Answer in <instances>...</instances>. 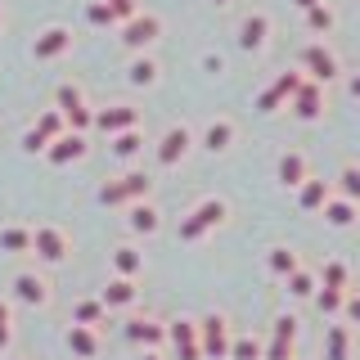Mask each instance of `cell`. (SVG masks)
I'll return each instance as SVG.
<instances>
[{
    "label": "cell",
    "mask_w": 360,
    "mask_h": 360,
    "mask_svg": "<svg viewBox=\"0 0 360 360\" xmlns=\"http://www.w3.org/2000/svg\"><path fill=\"white\" fill-rule=\"evenodd\" d=\"M270 270H275V275H292V270H297V252H288V248H270Z\"/></svg>",
    "instance_id": "31"
},
{
    "label": "cell",
    "mask_w": 360,
    "mask_h": 360,
    "mask_svg": "<svg viewBox=\"0 0 360 360\" xmlns=\"http://www.w3.org/2000/svg\"><path fill=\"white\" fill-rule=\"evenodd\" d=\"M0 248H5V252H27V248H32V234L18 230V225H14V230H0Z\"/></svg>",
    "instance_id": "30"
},
{
    "label": "cell",
    "mask_w": 360,
    "mask_h": 360,
    "mask_svg": "<svg viewBox=\"0 0 360 360\" xmlns=\"http://www.w3.org/2000/svg\"><path fill=\"white\" fill-rule=\"evenodd\" d=\"M279 180H284V185H302V180H307V158H302V153H284V158H279Z\"/></svg>",
    "instance_id": "20"
},
{
    "label": "cell",
    "mask_w": 360,
    "mask_h": 360,
    "mask_svg": "<svg viewBox=\"0 0 360 360\" xmlns=\"http://www.w3.org/2000/svg\"><path fill=\"white\" fill-rule=\"evenodd\" d=\"M230 135H234V127H230V122H212V127H207V135H202V144H207V149L217 153V149H225V144H230Z\"/></svg>",
    "instance_id": "28"
},
{
    "label": "cell",
    "mask_w": 360,
    "mask_h": 360,
    "mask_svg": "<svg viewBox=\"0 0 360 360\" xmlns=\"http://www.w3.org/2000/svg\"><path fill=\"white\" fill-rule=\"evenodd\" d=\"M127 333L135 338V342H162V338H167V329H158L153 320H131Z\"/></svg>",
    "instance_id": "25"
},
{
    "label": "cell",
    "mask_w": 360,
    "mask_h": 360,
    "mask_svg": "<svg viewBox=\"0 0 360 360\" xmlns=\"http://www.w3.org/2000/svg\"><path fill=\"white\" fill-rule=\"evenodd\" d=\"M59 112H63V122H72L77 135H82L86 127H95V112L86 108V99H82L77 86H59Z\"/></svg>",
    "instance_id": "3"
},
{
    "label": "cell",
    "mask_w": 360,
    "mask_h": 360,
    "mask_svg": "<svg viewBox=\"0 0 360 360\" xmlns=\"http://www.w3.org/2000/svg\"><path fill=\"white\" fill-rule=\"evenodd\" d=\"M185 149H189V131L185 127H172L162 135V144H158V162L162 167H176L180 158H185Z\"/></svg>",
    "instance_id": "15"
},
{
    "label": "cell",
    "mask_w": 360,
    "mask_h": 360,
    "mask_svg": "<svg viewBox=\"0 0 360 360\" xmlns=\"http://www.w3.org/2000/svg\"><path fill=\"white\" fill-rule=\"evenodd\" d=\"M230 356L234 360H257V342L252 338H239V342H230Z\"/></svg>",
    "instance_id": "39"
},
{
    "label": "cell",
    "mask_w": 360,
    "mask_h": 360,
    "mask_svg": "<svg viewBox=\"0 0 360 360\" xmlns=\"http://www.w3.org/2000/svg\"><path fill=\"white\" fill-rule=\"evenodd\" d=\"M202 68H207V72H221L225 63H221V54H207V59H202Z\"/></svg>",
    "instance_id": "45"
},
{
    "label": "cell",
    "mask_w": 360,
    "mask_h": 360,
    "mask_svg": "<svg viewBox=\"0 0 360 360\" xmlns=\"http://www.w3.org/2000/svg\"><path fill=\"white\" fill-rule=\"evenodd\" d=\"M68 45H72V32L68 27H45L37 37V45H32V54H37V59H59Z\"/></svg>",
    "instance_id": "11"
},
{
    "label": "cell",
    "mask_w": 360,
    "mask_h": 360,
    "mask_svg": "<svg viewBox=\"0 0 360 360\" xmlns=\"http://www.w3.org/2000/svg\"><path fill=\"white\" fill-rule=\"evenodd\" d=\"M22 149H27V153H41V149H45V140H41L37 131H27V135H22Z\"/></svg>",
    "instance_id": "42"
},
{
    "label": "cell",
    "mask_w": 360,
    "mask_h": 360,
    "mask_svg": "<svg viewBox=\"0 0 360 360\" xmlns=\"http://www.w3.org/2000/svg\"><path fill=\"white\" fill-rule=\"evenodd\" d=\"M68 347H72L82 360H90L99 352V342H95V333H90V324H72V333H68Z\"/></svg>",
    "instance_id": "19"
},
{
    "label": "cell",
    "mask_w": 360,
    "mask_h": 360,
    "mask_svg": "<svg viewBox=\"0 0 360 360\" xmlns=\"http://www.w3.org/2000/svg\"><path fill=\"white\" fill-rule=\"evenodd\" d=\"M32 248H37V252L45 257V262H63V252H68V239L59 230H54V225H41L37 234H32Z\"/></svg>",
    "instance_id": "14"
},
{
    "label": "cell",
    "mask_w": 360,
    "mask_h": 360,
    "mask_svg": "<svg viewBox=\"0 0 360 360\" xmlns=\"http://www.w3.org/2000/svg\"><path fill=\"white\" fill-rule=\"evenodd\" d=\"M297 82L302 77L297 72H279L275 82H270L262 95H257V112H275L279 104H284V99H292V90H297Z\"/></svg>",
    "instance_id": "5"
},
{
    "label": "cell",
    "mask_w": 360,
    "mask_h": 360,
    "mask_svg": "<svg viewBox=\"0 0 360 360\" xmlns=\"http://www.w3.org/2000/svg\"><path fill=\"white\" fill-rule=\"evenodd\" d=\"M149 189H153L149 176H144V172H131V176H122V180H108V185L99 189V202H104V207H117V202H140V198H149Z\"/></svg>",
    "instance_id": "1"
},
{
    "label": "cell",
    "mask_w": 360,
    "mask_h": 360,
    "mask_svg": "<svg viewBox=\"0 0 360 360\" xmlns=\"http://www.w3.org/2000/svg\"><path fill=\"white\" fill-rule=\"evenodd\" d=\"M127 302H135V284L131 279H112L104 288V307H127Z\"/></svg>",
    "instance_id": "23"
},
{
    "label": "cell",
    "mask_w": 360,
    "mask_h": 360,
    "mask_svg": "<svg viewBox=\"0 0 360 360\" xmlns=\"http://www.w3.org/2000/svg\"><path fill=\"white\" fill-rule=\"evenodd\" d=\"M135 122H140V112H135L131 104H117V108H104V112H95V127H99V131H108V135L135 131Z\"/></svg>",
    "instance_id": "10"
},
{
    "label": "cell",
    "mask_w": 360,
    "mask_h": 360,
    "mask_svg": "<svg viewBox=\"0 0 360 360\" xmlns=\"http://www.w3.org/2000/svg\"><path fill=\"white\" fill-rule=\"evenodd\" d=\"M307 27H311V32H329V27H333V14H329L324 5H311V9H307Z\"/></svg>",
    "instance_id": "34"
},
{
    "label": "cell",
    "mask_w": 360,
    "mask_h": 360,
    "mask_svg": "<svg viewBox=\"0 0 360 360\" xmlns=\"http://www.w3.org/2000/svg\"><path fill=\"white\" fill-rule=\"evenodd\" d=\"M338 307H342V292H338V288H324L320 292V311H338Z\"/></svg>",
    "instance_id": "41"
},
{
    "label": "cell",
    "mask_w": 360,
    "mask_h": 360,
    "mask_svg": "<svg viewBox=\"0 0 360 360\" xmlns=\"http://www.w3.org/2000/svg\"><path fill=\"white\" fill-rule=\"evenodd\" d=\"M158 32H162V22H158L153 14H135V18H127L122 45H127V50H144L149 41H158Z\"/></svg>",
    "instance_id": "6"
},
{
    "label": "cell",
    "mask_w": 360,
    "mask_h": 360,
    "mask_svg": "<svg viewBox=\"0 0 360 360\" xmlns=\"http://www.w3.org/2000/svg\"><path fill=\"white\" fill-rule=\"evenodd\" d=\"M297 202H302V212H320L329 202V180H302Z\"/></svg>",
    "instance_id": "18"
},
{
    "label": "cell",
    "mask_w": 360,
    "mask_h": 360,
    "mask_svg": "<svg viewBox=\"0 0 360 360\" xmlns=\"http://www.w3.org/2000/svg\"><path fill=\"white\" fill-rule=\"evenodd\" d=\"M167 338L176 342V352H180V360H198L202 356V347H198V329L189 320H176L172 329H167Z\"/></svg>",
    "instance_id": "13"
},
{
    "label": "cell",
    "mask_w": 360,
    "mask_h": 360,
    "mask_svg": "<svg viewBox=\"0 0 360 360\" xmlns=\"http://www.w3.org/2000/svg\"><path fill=\"white\" fill-rule=\"evenodd\" d=\"M99 315H104V302H82L77 307V324H95Z\"/></svg>",
    "instance_id": "37"
},
{
    "label": "cell",
    "mask_w": 360,
    "mask_h": 360,
    "mask_svg": "<svg viewBox=\"0 0 360 360\" xmlns=\"http://www.w3.org/2000/svg\"><path fill=\"white\" fill-rule=\"evenodd\" d=\"M127 225H131L135 234H153V230H158V212H153L149 202L140 198V202H135V207H131V221H127Z\"/></svg>",
    "instance_id": "21"
},
{
    "label": "cell",
    "mask_w": 360,
    "mask_h": 360,
    "mask_svg": "<svg viewBox=\"0 0 360 360\" xmlns=\"http://www.w3.org/2000/svg\"><path fill=\"white\" fill-rule=\"evenodd\" d=\"M342 194H347V202H360V167H342Z\"/></svg>",
    "instance_id": "33"
},
{
    "label": "cell",
    "mask_w": 360,
    "mask_h": 360,
    "mask_svg": "<svg viewBox=\"0 0 360 360\" xmlns=\"http://www.w3.org/2000/svg\"><path fill=\"white\" fill-rule=\"evenodd\" d=\"M153 77H158L153 59H135V63L127 68V82H131V86H153Z\"/></svg>",
    "instance_id": "27"
},
{
    "label": "cell",
    "mask_w": 360,
    "mask_h": 360,
    "mask_svg": "<svg viewBox=\"0 0 360 360\" xmlns=\"http://www.w3.org/2000/svg\"><path fill=\"white\" fill-rule=\"evenodd\" d=\"M342 284H347L342 262H329V266H324V288H342Z\"/></svg>",
    "instance_id": "38"
},
{
    "label": "cell",
    "mask_w": 360,
    "mask_h": 360,
    "mask_svg": "<svg viewBox=\"0 0 360 360\" xmlns=\"http://www.w3.org/2000/svg\"><path fill=\"white\" fill-rule=\"evenodd\" d=\"M288 292H297V297H311V292H315V279L307 275V270H292V275H288Z\"/></svg>",
    "instance_id": "35"
},
{
    "label": "cell",
    "mask_w": 360,
    "mask_h": 360,
    "mask_svg": "<svg viewBox=\"0 0 360 360\" xmlns=\"http://www.w3.org/2000/svg\"><path fill=\"white\" fill-rule=\"evenodd\" d=\"M5 342H9V307L0 302V347H5Z\"/></svg>",
    "instance_id": "43"
},
{
    "label": "cell",
    "mask_w": 360,
    "mask_h": 360,
    "mask_svg": "<svg viewBox=\"0 0 360 360\" xmlns=\"http://www.w3.org/2000/svg\"><path fill=\"white\" fill-rule=\"evenodd\" d=\"M112 266H117L122 279H131L135 270H140V252H135V248H117V252H112Z\"/></svg>",
    "instance_id": "29"
},
{
    "label": "cell",
    "mask_w": 360,
    "mask_h": 360,
    "mask_svg": "<svg viewBox=\"0 0 360 360\" xmlns=\"http://www.w3.org/2000/svg\"><path fill=\"white\" fill-rule=\"evenodd\" d=\"M144 360H158V356H144Z\"/></svg>",
    "instance_id": "48"
},
{
    "label": "cell",
    "mask_w": 360,
    "mask_h": 360,
    "mask_svg": "<svg viewBox=\"0 0 360 360\" xmlns=\"http://www.w3.org/2000/svg\"><path fill=\"white\" fill-rule=\"evenodd\" d=\"M266 32H270V18H266V14L243 18V27H239V45H243V50H262V45H266Z\"/></svg>",
    "instance_id": "17"
},
{
    "label": "cell",
    "mask_w": 360,
    "mask_h": 360,
    "mask_svg": "<svg viewBox=\"0 0 360 360\" xmlns=\"http://www.w3.org/2000/svg\"><path fill=\"white\" fill-rule=\"evenodd\" d=\"M324 217H329V225H352L356 221V202H347V198H338V202H324Z\"/></svg>",
    "instance_id": "24"
},
{
    "label": "cell",
    "mask_w": 360,
    "mask_h": 360,
    "mask_svg": "<svg viewBox=\"0 0 360 360\" xmlns=\"http://www.w3.org/2000/svg\"><path fill=\"white\" fill-rule=\"evenodd\" d=\"M292 342H297V320H292V315H284V320H275V338H270L266 360H288Z\"/></svg>",
    "instance_id": "12"
},
{
    "label": "cell",
    "mask_w": 360,
    "mask_h": 360,
    "mask_svg": "<svg viewBox=\"0 0 360 360\" xmlns=\"http://www.w3.org/2000/svg\"><path fill=\"white\" fill-rule=\"evenodd\" d=\"M32 131H37L45 144H50V140H59V135H63V112H59V108L41 112V117H37V127H32Z\"/></svg>",
    "instance_id": "22"
},
{
    "label": "cell",
    "mask_w": 360,
    "mask_h": 360,
    "mask_svg": "<svg viewBox=\"0 0 360 360\" xmlns=\"http://www.w3.org/2000/svg\"><path fill=\"white\" fill-rule=\"evenodd\" d=\"M324 360H347V329L333 324L329 338H324Z\"/></svg>",
    "instance_id": "26"
},
{
    "label": "cell",
    "mask_w": 360,
    "mask_h": 360,
    "mask_svg": "<svg viewBox=\"0 0 360 360\" xmlns=\"http://www.w3.org/2000/svg\"><path fill=\"white\" fill-rule=\"evenodd\" d=\"M140 131H122L117 135V140H112V153H117V158H135V153H140Z\"/></svg>",
    "instance_id": "32"
},
{
    "label": "cell",
    "mask_w": 360,
    "mask_h": 360,
    "mask_svg": "<svg viewBox=\"0 0 360 360\" xmlns=\"http://www.w3.org/2000/svg\"><path fill=\"white\" fill-rule=\"evenodd\" d=\"M45 158H50L54 167H68V162H77V158H86V135H59L54 144H45Z\"/></svg>",
    "instance_id": "9"
},
{
    "label": "cell",
    "mask_w": 360,
    "mask_h": 360,
    "mask_svg": "<svg viewBox=\"0 0 360 360\" xmlns=\"http://www.w3.org/2000/svg\"><path fill=\"white\" fill-rule=\"evenodd\" d=\"M292 112H297L302 122H315L324 112V95H320V82H297L292 90Z\"/></svg>",
    "instance_id": "8"
},
{
    "label": "cell",
    "mask_w": 360,
    "mask_h": 360,
    "mask_svg": "<svg viewBox=\"0 0 360 360\" xmlns=\"http://www.w3.org/2000/svg\"><path fill=\"white\" fill-rule=\"evenodd\" d=\"M112 9V18H135V0H104Z\"/></svg>",
    "instance_id": "40"
},
{
    "label": "cell",
    "mask_w": 360,
    "mask_h": 360,
    "mask_svg": "<svg viewBox=\"0 0 360 360\" xmlns=\"http://www.w3.org/2000/svg\"><path fill=\"white\" fill-rule=\"evenodd\" d=\"M198 347H202V352H207V356H230V333H225V320H221V315H207V320H202L198 324Z\"/></svg>",
    "instance_id": "7"
},
{
    "label": "cell",
    "mask_w": 360,
    "mask_h": 360,
    "mask_svg": "<svg viewBox=\"0 0 360 360\" xmlns=\"http://www.w3.org/2000/svg\"><path fill=\"white\" fill-rule=\"evenodd\" d=\"M212 5H230V0H212Z\"/></svg>",
    "instance_id": "47"
},
{
    "label": "cell",
    "mask_w": 360,
    "mask_h": 360,
    "mask_svg": "<svg viewBox=\"0 0 360 360\" xmlns=\"http://www.w3.org/2000/svg\"><path fill=\"white\" fill-rule=\"evenodd\" d=\"M14 292L27 302V307H45V302H50V288H45V279H41V275H27V270L14 279Z\"/></svg>",
    "instance_id": "16"
},
{
    "label": "cell",
    "mask_w": 360,
    "mask_h": 360,
    "mask_svg": "<svg viewBox=\"0 0 360 360\" xmlns=\"http://www.w3.org/2000/svg\"><path fill=\"white\" fill-rule=\"evenodd\" d=\"M292 5H297V9H311V5H320V0H292Z\"/></svg>",
    "instance_id": "46"
},
{
    "label": "cell",
    "mask_w": 360,
    "mask_h": 360,
    "mask_svg": "<svg viewBox=\"0 0 360 360\" xmlns=\"http://www.w3.org/2000/svg\"><path fill=\"white\" fill-rule=\"evenodd\" d=\"M86 18L95 22V27H108V22H112V9L104 5V0H90V5H86Z\"/></svg>",
    "instance_id": "36"
},
{
    "label": "cell",
    "mask_w": 360,
    "mask_h": 360,
    "mask_svg": "<svg viewBox=\"0 0 360 360\" xmlns=\"http://www.w3.org/2000/svg\"><path fill=\"white\" fill-rule=\"evenodd\" d=\"M342 307H347V315H352V320H360V297H342Z\"/></svg>",
    "instance_id": "44"
},
{
    "label": "cell",
    "mask_w": 360,
    "mask_h": 360,
    "mask_svg": "<svg viewBox=\"0 0 360 360\" xmlns=\"http://www.w3.org/2000/svg\"><path fill=\"white\" fill-rule=\"evenodd\" d=\"M302 68L311 72V82H333L338 77V59L324 50V45H315V41L302 45Z\"/></svg>",
    "instance_id": "4"
},
{
    "label": "cell",
    "mask_w": 360,
    "mask_h": 360,
    "mask_svg": "<svg viewBox=\"0 0 360 360\" xmlns=\"http://www.w3.org/2000/svg\"><path fill=\"white\" fill-rule=\"evenodd\" d=\"M225 221V202L221 198H202L194 212H189L185 221H180V239L185 243H194V239H202V234L212 230V225H221Z\"/></svg>",
    "instance_id": "2"
}]
</instances>
